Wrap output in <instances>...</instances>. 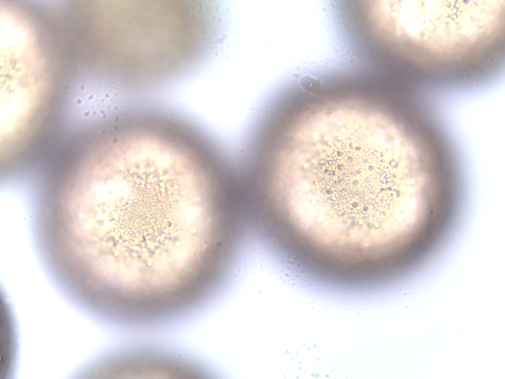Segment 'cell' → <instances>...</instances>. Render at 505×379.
<instances>
[{
  "mask_svg": "<svg viewBox=\"0 0 505 379\" xmlns=\"http://www.w3.org/2000/svg\"><path fill=\"white\" fill-rule=\"evenodd\" d=\"M306 169L289 182L286 213L314 243L341 256L383 251L416 224L423 196L417 154L372 126L319 132Z\"/></svg>",
  "mask_w": 505,
  "mask_h": 379,
  "instance_id": "cell-1",
  "label": "cell"
},
{
  "mask_svg": "<svg viewBox=\"0 0 505 379\" xmlns=\"http://www.w3.org/2000/svg\"><path fill=\"white\" fill-rule=\"evenodd\" d=\"M399 36L414 47L442 57L464 54L496 34L505 1H398Z\"/></svg>",
  "mask_w": 505,
  "mask_h": 379,
  "instance_id": "cell-2",
  "label": "cell"
},
{
  "mask_svg": "<svg viewBox=\"0 0 505 379\" xmlns=\"http://www.w3.org/2000/svg\"><path fill=\"white\" fill-rule=\"evenodd\" d=\"M295 80L299 86L307 92L319 94L322 90V85L319 80L309 76H303L298 79L295 78Z\"/></svg>",
  "mask_w": 505,
  "mask_h": 379,
  "instance_id": "cell-3",
  "label": "cell"
}]
</instances>
